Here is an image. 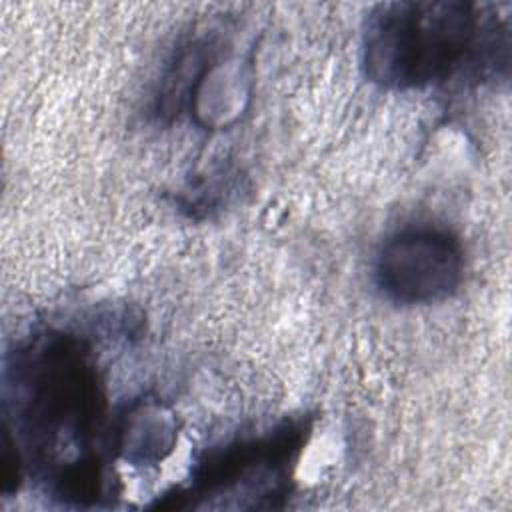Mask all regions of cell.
Wrapping results in <instances>:
<instances>
[{
	"instance_id": "6da1fadb",
	"label": "cell",
	"mask_w": 512,
	"mask_h": 512,
	"mask_svg": "<svg viewBox=\"0 0 512 512\" xmlns=\"http://www.w3.org/2000/svg\"><path fill=\"white\" fill-rule=\"evenodd\" d=\"M496 54V22L470 2H390L366 30L368 76L390 88H422Z\"/></svg>"
},
{
	"instance_id": "7a4b0ae2",
	"label": "cell",
	"mask_w": 512,
	"mask_h": 512,
	"mask_svg": "<svg viewBox=\"0 0 512 512\" xmlns=\"http://www.w3.org/2000/svg\"><path fill=\"white\" fill-rule=\"evenodd\" d=\"M14 418L28 444L46 454L90 438L100 418V382L80 342L48 334L14 354L8 368Z\"/></svg>"
},
{
	"instance_id": "3957f363",
	"label": "cell",
	"mask_w": 512,
	"mask_h": 512,
	"mask_svg": "<svg viewBox=\"0 0 512 512\" xmlns=\"http://www.w3.org/2000/svg\"><path fill=\"white\" fill-rule=\"evenodd\" d=\"M464 252L446 228L418 224L392 234L380 248L376 280L398 304H432L448 298L462 280Z\"/></svg>"
}]
</instances>
